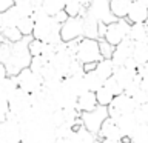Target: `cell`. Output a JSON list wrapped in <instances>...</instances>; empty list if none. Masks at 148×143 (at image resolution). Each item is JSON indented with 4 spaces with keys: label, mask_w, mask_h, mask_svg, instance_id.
<instances>
[{
    "label": "cell",
    "mask_w": 148,
    "mask_h": 143,
    "mask_svg": "<svg viewBox=\"0 0 148 143\" xmlns=\"http://www.w3.org/2000/svg\"><path fill=\"white\" fill-rule=\"evenodd\" d=\"M42 8L48 16L56 17L59 12L65 11V0H45Z\"/></svg>",
    "instance_id": "obj_27"
},
{
    "label": "cell",
    "mask_w": 148,
    "mask_h": 143,
    "mask_svg": "<svg viewBox=\"0 0 148 143\" xmlns=\"http://www.w3.org/2000/svg\"><path fill=\"white\" fill-rule=\"evenodd\" d=\"M2 42H5V39H3V28L0 26V43H2Z\"/></svg>",
    "instance_id": "obj_47"
},
{
    "label": "cell",
    "mask_w": 148,
    "mask_h": 143,
    "mask_svg": "<svg viewBox=\"0 0 148 143\" xmlns=\"http://www.w3.org/2000/svg\"><path fill=\"white\" fill-rule=\"evenodd\" d=\"M11 6H14V0H0V12H5Z\"/></svg>",
    "instance_id": "obj_40"
},
{
    "label": "cell",
    "mask_w": 148,
    "mask_h": 143,
    "mask_svg": "<svg viewBox=\"0 0 148 143\" xmlns=\"http://www.w3.org/2000/svg\"><path fill=\"white\" fill-rule=\"evenodd\" d=\"M147 34H148V22H147Z\"/></svg>",
    "instance_id": "obj_50"
},
{
    "label": "cell",
    "mask_w": 148,
    "mask_h": 143,
    "mask_svg": "<svg viewBox=\"0 0 148 143\" xmlns=\"http://www.w3.org/2000/svg\"><path fill=\"white\" fill-rule=\"evenodd\" d=\"M60 29L62 25L51 16H43L36 20V26H34V32L32 37L37 40H42L45 43H51V45H60L62 43V35H60Z\"/></svg>",
    "instance_id": "obj_2"
},
{
    "label": "cell",
    "mask_w": 148,
    "mask_h": 143,
    "mask_svg": "<svg viewBox=\"0 0 148 143\" xmlns=\"http://www.w3.org/2000/svg\"><path fill=\"white\" fill-rule=\"evenodd\" d=\"M133 59L137 62L139 66H142V65L148 63V42H140V43H134Z\"/></svg>",
    "instance_id": "obj_25"
},
{
    "label": "cell",
    "mask_w": 148,
    "mask_h": 143,
    "mask_svg": "<svg viewBox=\"0 0 148 143\" xmlns=\"http://www.w3.org/2000/svg\"><path fill=\"white\" fill-rule=\"evenodd\" d=\"M116 123H117V126L120 128V131H122L123 137H130L131 136V132L136 129V126L139 125L136 115L134 112H127V114H120V117L116 120Z\"/></svg>",
    "instance_id": "obj_15"
},
{
    "label": "cell",
    "mask_w": 148,
    "mask_h": 143,
    "mask_svg": "<svg viewBox=\"0 0 148 143\" xmlns=\"http://www.w3.org/2000/svg\"><path fill=\"white\" fill-rule=\"evenodd\" d=\"M34 26H36V22H34V18H32V17H23L22 20L18 22V25H17V28L20 29L23 37H32Z\"/></svg>",
    "instance_id": "obj_30"
},
{
    "label": "cell",
    "mask_w": 148,
    "mask_h": 143,
    "mask_svg": "<svg viewBox=\"0 0 148 143\" xmlns=\"http://www.w3.org/2000/svg\"><path fill=\"white\" fill-rule=\"evenodd\" d=\"M73 131H74V129H73L71 125L63 123V125H60V126L56 128V136H57V138H63V140H66Z\"/></svg>",
    "instance_id": "obj_38"
},
{
    "label": "cell",
    "mask_w": 148,
    "mask_h": 143,
    "mask_svg": "<svg viewBox=\"0 0 148 143\" xmlns=\"http://www.w3.org/2000/svg\"><path fill=\"white\" fill-rule=\"evenodd\" d=\"M29 2L32 3V6H34V8H42L45 0H29Z\"/></svg>",
    "instance_id": "obj_44"
},
{
    "label": "cell",
    "mask_w": 148,
    "mask_h": 143,
    "mask_svg": "<svg viewBox=\"0 0 148 143\" xmlns=\"http://www.w3.org/2000/svg\"><path fill=\"white\" fill-rule=\"evenodd\" d=\"M134 115H136V118H137L139 123L148 125V103L139 106V108L134 111Z\"/></svg>",
    "instance_id": "obj_36"
},
{
    "label": "cell",
    "mask_w": 148,
    "mask_h": 143,
    "mask_svg": "<svg viewBox=\"0 0 148 143\" xmlns=\"http://www.w3.org/2000/svg\"><path fill=\"white\" fill-rule=\"evenodd\" d=\"M23 138L22 125L18 120H5L0 122V140H8L11 143H20Z\"/></svg>",
    "instance_id": "obj_9"
},
{
    "label": "cell",
    "mask_w": 148,
    "mask_h": 143,
    "mask_svg": "<svg viewBox=\"0 0 148 143\" xmlns=\"http://www.w3.org/2000/svg\"><path fill=\"white\" fill-rule=\"evenodd\" d=\"M133 51H134V42L130 39V37H127L123 42H120V43L116 46L111 60H113V63L116 66H123L125 62L133 57Z\"/></svg>",
    "instance_id": "obj_10"
},
{
    "label": "cell",
    "mask_w": 148,
    "mask_h": 143,
    "mask_svg": "<svg viewBox=\"0 0 148 143\" xmlns=\"http://www.w3.org/2000/svg\"><path fill=\"white\" fill-rule=\"evenodd\" d=\"M3 39L5 42H9V43H17L23 39V34L20 32L17 26H12V28H5L3 29Z\"/></svg>",
    "instance_id": "obj_31"
},
{
    "label": "cell",
    "mask_w": 148,
    "mask_h": 143,
    "mask_svg": "<svg viewBox=\"0 0 148 143\" xmlns=\"http://www.w3.org/2000/svg\"><path fill=\"white\" fill-rule=\"evenodd\" d=\"M130 29H131V23L127 18H117L116 22L106 25L105 40L113 46H117L120 42H123L127 37H130Z\"/></svg>",
    "instance_id": "obj_5"
},
{
    "label": "cell",
    "mask_w": 148,
    "mask_h": 143,
    "mask_svg": "<svg viewBox=\"0 0 148 143\" xmlns=\"http://www.w3.org/2000/svg\"><path fill=\"white\" fill-rule=\"evenodd\" d=\"M99 137H100V140L106 138V140L120 142V140L123 138V134H122V131H120V128L117 126V123L108 117V118L103 122V125H102L100 132H99Z\"/></svg>",
    "instance_id": "obj_12"
},
{
    "label": "cell",
    "mask_w": 148,
    "mask_h": 143,
    "mask_svg": "<svg viewBox=\"0 0 148 143\" xmlns=\"http://www.w3.org/2000/svg\"><path fill=\"white\" fill-rule=\"evenodd\" d=\"M127 20L131 23H147L148 22V6L140 2H133Z\"/></svg>",
    "instance_id": "obj_13"
},
{
    "label": "cell",
    "mask_w": 148,
    "mask_h": 143,
    "mask_svg": "<svg viewBox=\"0 0 148 143\" xmlns=\"http://www.w3.org/2000/svg\"><path fill=\"white\" fill-rule=\"evenodd\" d=\"M54 18H56V20H57V22L60 23V25H63V23H65V22H66L68 18H69V16L66 14V11H62V12H59V14H57V16H56Z\"/></svg>",
    "instance_id": "obj_41"
},
{
    "label": "cell",
    "mask_w": 148,
    "mask_h": 143,
    "mask_svg": "<svg viewBox=\"0 0 148 143\" xmlns=\"http://www.w3.org/2000/svg\"><path fill=\"white\" fill-rule=\"evenodd\" d=\"M8 76H9V74H8V69H6V66H5V63L0 62V80L6 78Z\"/></svg>",
    "instance_id": "obj_42"
},
{
    "label": "cell",
    "mask_w": 148,
    "mask_h": 143,
    "mask_svg": "<svg viewBox=\"0 0 148 143\" xmlns=\"http://www.w3.org/2000/svg\"><path fill=\"white\" fill-rule=\"evenodd\" d=\"M99 103H97V99H96V92H91L88 91L85 92L83 95H80L77 99V109L80 112H90V111H94Z\"/></svg>",
    "instance_id": "obj_20"
},
{
    "label": "cell",
    "mask_w": 148,
    "mask_h": 143,
    "mask_svg": "<svg viewBox=\"0 0 148 143\" xmlns=\"http://www.w3.org/2000/svg\"><path fill=\"white\" fill-rule=\"evenodd\" d=\"M136 76H137L136 71H131V69H128V68H125V66H116L114 74H113V77L119 82V85L123 88V91L134 82Z\"/></svg>",
    "instance_id": "obj_16"
},
{
    "label": "cell",
    "mask_w": 148,
    "mask_h": 143,
    "mask_svg": "<svg viewBox=\"0 0 148 143\" xmlns=\"http://www.w3.org/2000/svg\"><path fill=\"white\" fill-rule=\"evenodd\" d=\"M9 100L0 97V122H5L6 120V115L9 114Z\"/></svg>",
    "instance_id": "obj_39"
},
{
    "label": "cell",
    "mask_w": 148,
    "mask_h": 143,
    "mask_svg": "<svg viewBox=\"0 0 148 143\" xmlns=\"http://www.w3.org/2000/svg\"><path fill=\"white\" fill-rule=\"evenodd\" d=\"M79 2H80V3L83 5V6H88V5H90V2H91V0H79Z\"/></svg>",
    "instance_id": "obj_46"
},
{
    "label": "cell",
    "mask_w": 148,
    "mask_h": 143,
    "mask_svg": "<svg viewBox=\"0 0 148 143\" xmlns=\"http://www.w3.org/2000/svg\"><path fill=\"white\" fill-rule=\"evenodd\" d=\"M114 97L116 95L110 89H106L105 86H102L99 91H96V99H97V103H99L100 106H110L111 103H113Z\"/></svg>",
    "instance_id": "obj_29"
},
{
    "label": "cell",
    "mask_w": 148,
    "mask_h": 143,
    "mask_svg": "<svg viewBox=\"0 0 148 143\" xmlns=\"http://www.w3.org/2000/svg\"><path fill=\"white\" fill-rule=\"evenodd\" d=\"M46 63H48V62H46L42 55H37V57H32L31 65H29V69H31V71H34V72H37V74H40V71L45 68Z\"/></svg>",
    "instance_id": "obj_37"
},
{
    "label": "cell",
    "mask_w": 148,
    "mask_h": 143,
    "mask_svg": "<svg viewBox=\"0 0 148 143\" xmlns=\"http://www.w3.org/2000/svg\"><path fill=\"white\" fill-rule=\"evenodd\" d=\"M14 5H16L17 11L20 12L22 17H31L32 12H34V9H36L34 6H32V3L29 2V0H22V2L14 3Z\"/></svg>",
    "instance_id": "obj_32"
},
{
    "label": "cell",
    "mask_w": 148,
    "mask_h": 143,
    "mask_svg": "<svg viewBox=\"0 0 148 143\" xmlns=\"http://www.w3.org/2000/svg\"><path fill=\"white\" fill-rule=\"evenodd\" d=\"M17 89H18V83L16 76H8L6 78L0 80V97H3V99L11 100L12 95L17 92Z\"/></svg>",
    "instance_id": "obj_19"
},
{
    "label": "cell",
    "mask_w": 148,
    "mask_h": 143,
    "mask_svg": "<svg viewBox=\"0 0 148 143\" xmlns=\"http://www.w3.org/2000/svg\"><path fill=\"white\" fill-rule=\"evenodd\" d=\"M131 3V0H110L111 12L114 14L116 18H127Z\"/></svg>",
    "instance_id": "obj_21"
},
{
    "label": "cell",
    "mask_w": 148,
    "mask_h": 143,
    "mask_svg": "<svg viewBox=\"0 0 148 143\" xmlns=\"http://www.w3.org/2000/svg\"><path fill=\"white\" fill-rule=\"evenodd\" d=\"M83 20V37L86 39H94V40H99V20H96L90 14H85L82 17Z\"/></svg>",
    "instance_id": "obj_17"
},
{
    "label": "cell",
    "mask_w": 148,
    "mask_h": 143,
    "mask_svg": "<svg viewBox=\"0 0 148 143\" xmlns=\"http://www.w3.org/2000/svg\"><path fill=\"white\" fill-rule=\"evenodd\" d=\"M60 35H62V40L65 43L83 39V20H82V17H69L62 25Z\"/></svg>",
    "instance_id": "obj_8"
},
{
    "label": "cell",
    "mask_w": 148,
    "mask_h": 143,
    "mask_svg": "<svg viewBox=\"0 0 148 143\" xmlns=\"http://www.w3.org/2000/svg\"><path fill=\"white\" fill-rule=\"evenodd\" d=\"M130 39H131L134 43L148 42L147 23H133V25H131V29H130Z\"/></svg>",
    "instance_id": "obj_22"
},
{
    "label": "cell",
    "mask_w": 148,
    "mask_h": 143,
    "mask_svg": "<svg viewBox=\"0 0 148 143\" xmlns=\"http://www.w3.org/2000/svg\"><path fill=\"white\" fill-rule=\"evenodd\" d=\"M28 48H29V52L32 57H37V55H42V52H43V48H45V42L42 40H37L32 37L29 45H28Z\"/></svg>",
    "instance_id": "obj_34"
},
{
    "label": "cell",
    "mask_w": 148,
    "mask_h": 143,
    "mask_svg": "<svg viewBox=\"0 0 148 143\" xmlns=\"http://www.w3.org/2000/svg\"><path fill=\"white\" fill-rule=\"evenodd\" d=\"M103 86L106 88V89H110L111 92H113L114 95H120V94H123V88L119 85V82L116 80L114 77H110V78H106L105 83H103Z\"/></svg>",
    "instance_id": "obj_35"
},
{
    "label": "cell",
    "mask_w": 148,
    "mask_h": 143,
    "mask_svg": "<svg viewBox=\"0 0 148 143\" xmlns=\"http://www.w3.org/2000/svg\"><path fill=\"white\" fill-rule=\"evenodd\" d=\"M65 11L69 17H83L86 14V6L79 0H65Z\"/></svg>",
    "instance_id": "obj_24"
},
{
    "label": "cell",
    "mask_w": 148,
    "mask_h": 143,
    "mask_svg": "<svg viewBox=\"0 0 148 143\" xmlns=\"http://www.w3.org/2000/svg\"><path fill=\"white\" fill-rule=\"evenodd\" d=\"M0 143H11V142H8V140H0Z\"/></svg>",
    "instance_id": "obj_48"
},
{
    "label": "cell",
    "mask_w": 148,
    "mask_h": 143,
    "mask_svg": "<svg viewBox=\"0 0 148 143\" xmlns=\"http://www.w3.org/2000/svg\"><path fill=\"white\" fill-rule=\"evenodd\" d=\"M99 48H100L102 59H113V54H114L116 46H113L111 43H108L105 39H100V40H99Z\"/></svg>",
    "instance_id": "obj_33"
},
{
    "label": "cell",
    "mask_w": 148,
    "mask_h": 143,
    "mask_svg": "<svg viewBox=\"0 0 148 143\" xmlns=\"http://www.w3.org/2000/svg\"><path fill=\"white\" fill-rule=\"evenodd\" d=\"M96 66H97V63H86V65H83V71H85V72L94 71Z\"/></svg>",
    "instance_id": "obj_43"
},
{
    "label": "cell",
    "mask_w": 148,
    "mask_h": 143,
    "mask_svg": "<svg viewBox=\"0 0 148 143\" xmlns=\"http://www.w3.org/2000/svg\"><path fill=\"white\" fill-rule=\"evenodd\" d=\"M130 138H131V143H148V125L139 123L131 132Z\"/></svg>",
    "instance_id": "obj_28"
},
{
    "label": "cell",
    "mask_w": 148,
    "mask_h": 143,
    "mask_svg": "<svg viewBox=\"0 0 148 143\" xmlns=\"http://www.w3.org/2000/svg\"><path fill=\"white\" fill-rule=\"evenodd\" d=\"M102 143H122V142H116V140H106V138H103V140H100Z\"/></svg>",
    "instance_id": "obj_45"
},
{
    "label": "cell",
    "mask_w": 148,
    "mask_h": 143,
    "mask_svg": "<svg viewBox=\"0 0 148 143\" xmlns=\"http://www.w3.org/2000/svg\"><path fill=\"white\" fill-rule=\"evenodd\" d=\"M82 123L88 131H91L92 134L99 136L100 128L103 122L108 118V106H97L94 111H90V112H82L80 114Z\"/></svg>",
    "instance_id": "obj_4"
},
{
    "label": "cell",
    "mask_w": 148,
    "mask_h": 143,
    "mask_svg": "<svg viewBox=\"0 0 148 143\" xmlns=\"http://www.w3.org/2000/svg\"><path fill=\"white\" fill-rule=\"evenodd\" d=\"M85 82H86V86H88V91L91 92H96L99 91L102 86H103L105 80L102 78L99 74H97L96 71H90V72H85Z\"/></svg>",
    "instance_id": "obj_26"
},
{
    "label": "cell",
    "mask_w": 148,
    "mask_h": 143,
    "mask_svg": "<svg viewBox=\"0 0 148 143\" xmlns=\"http://www.w3.org/2000/svg\"><path fill=\"white\" fill-rule=\"evenodd\" d=\"M94 143H102V142H100V140H97V142H94Z\"/></svg>",
    "instance_id": "obj_51"
},
{
    "label": "cell",
    "mask_w": 148,
    "mask_h": 143,
    "mask_svg": "<svg viewBox=\"0 0 148 143\" xmlns=\"http://www.w3.org/2000/svg\"><path fill=\"white\" fill-rule=\"evenodd\" d=\"M111 106H114V108L117 109L119 112H122V114L134 112V111L139 108V105L136 103V100H134L133 97L127 95L125 92H123V94H120V95H116L114 100H113V103H111Z\"/></svg>",
    "instance_id": "obj_14"
},
{
    "label": "cell",
    "mask_w": 148,
    "mask_h": 143,
    "mask_svg": "<svg viewBox=\"0 0 148 143\" xmlns=\"http://www.w3.org/2000/svg\"><path fill=\"white\" fill-rule=\"evenodd\" d=\"M114 69H116V65L113 63V60L111 59H102L100 62H97V66H96L94 71L99 74L103 80H106V78L113 77Z\"/></svg>",
    "instance_id": "obj_23"
},
{
    "label": "cell",
    "mask_w": 148,
    "mask_h": 143,
    "mask_svg": "<svg viewBox=\"0 0 148 143\" xmlns=\"http://www.w3.org/2000/svg\"><path fill=\"white\" fill-rule=\"evenodd\" d=\"M31 106H32L31 94L22 91L20 88H18L17 92L12 95V99L9 100V109H11V112H14L16 115H18L20 112H23L25 109L31 108Z\"/></svg>",
    "instance_id": "obj_11"
},
{
    "label": "cell",
    "mask_w": 148,
    "mask_h": 143,
    "mask_svg": "<svg viewBox=\"0 0 148 143\" xmlns=\"http://www.w3.org/2000/svg\"><path fill=\"white\" fill-rule=\"evenodd\" d=\"M18 2H22V0H14V3H18Z\"/></svg>",
    "instance_id": "obj_49"
},
{
    "label": "cell",
    "mask_w": 148,
    "mask_h": 143,
    "mask_svg": "<svg viewBox=\"0 0 148 143\" xmlns=\"http://www.w3.org/2000/svg\"><path fill=\"white\" fill-rule=\"evenodd\" d=\"M20 143H23V142H20Z\"/></svg>",
    "instance_id": "obj_52"
},
{
    "label": "cell",
    "mask_w": 148,
    "mask_h": 143,
    "mask_svg": "<svg viewBox=\"0 0 148 143\" xmlns=\"http://www.w3.org/2000/svg\"><path fill=\"white\" fill-rule=\"evenodd\" d=\"M76 59L82 65L100 62V60H102V54H100V48H99V40L86 39V37L80 39L77 52H76Z\"/></svg>",
    "instance_id": "obj_3"
},
{
    "label": "cell",
    "mask_w": 148,
    "mask_h": 143,
    "mask_svg": "<svg viewBox=\"0 0 148 143\" xmlns=\"http://www.w3.org/2000/svg\"><path fill=\"white\" fill-rule=\"evenodd\" d=\"M17 83L22 91L28 92V94H34V92L43 89V77L40 74L31 71L29 68H25L22 72L17 74Z\"/></svg>",
    "instance_id": "obj_6"
},
{
    "label": "cell",
    "mask_w": 148,
    "mask_h": 143,
    "mask_svg": "<svg viewBox=\"0 0 148 143\" xmlns=\"http://www.w3.org/2000/svg\"><path fill=\"white\" fill-rule=\"evenodd\" d=\"M22 16H20V12L17 11V8H16V5L14 6H11L9 9H6L5 12H0V26L3 28H12V26H17L18 25V22L22 20Z\"/></svg>",
    "instance_id": "obj_18"
},
{
    "label": "cell",
    "mask_w": 148,
    "mask_h": 143,
    "mask_svg": "<svg viewBox=\"0 0 148 143\" xmlns=\"http://www.w3.org/2000/svg\"><path fill=\"white\" fill-rule=\"evenodd\" d=\"M31 39H32V37H23L20 42L12 43L11 55H9L8 62L5 63V66H6L9 76H17V74L22 72L25 68H29L32 55L29 52L28 45H29Z\"/></svg>",
    "instance_id": "obj_1"
},
{
    "label": "cell",
    "mask_w": 148,
    "mask_h": 143,
    "mask_svg": "<svg viewBox=\"0 0 148 143\" xmlns=\"http://www.w3.org/2000/svg\"><path fill=\"white\" fill-rule=\"evenodd\" d=\"M86 12L105 25H110V23L117 20L114 14L111 12L110 0H91L90 5L86 6Z\"/></svg>",
    "instance_id": "obj_7"
}]
</instances>
